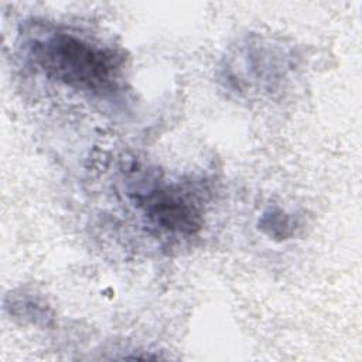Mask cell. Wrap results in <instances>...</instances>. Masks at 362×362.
<instances>
[{
  "label": "cell",
  "instance_id": "cell-1",
  "mask_svg": "<svg viewBox=\"0 0 362 362\" xmlns=\"http://www.w3.org/2000/svg\"><path fill=\"white\" fill-rule=\"evenodd\" d=\"M33 62L51 79L79 90H112L122 74L123 57L58 28H37L27 41Z\"/></svg>",
  "mask_w": 362,
  "mask_h": 362
},
{
  "label": "cell",
  "instance_id": "cell-2",
  "mask_svg": "<svg viewBox=\"0 0 362 362\" xmlns=\"http://www.w3.org/2000/svg\"><path fill=\"white\" fill-rule=\"evenodd\" d=\"M134 199L147 222L160 230L191 236L202 228L198 204L175 185L158 184L139 189Z\"/></svg>",
  "mask_w": 362,
  "mask_h": 362
},
{
  "label": "cell",
  "instance_id": "cell-3",
  "mask_svg": "<svg viewBox=\"0 0 362 362\" xmlns=\"http://www.w3.org/2000/svg\"><path fill=\"white\" fill-rule=\"evenodd\" d=\"M263 228L270 226V235L274 236H287L288 232L287 229H290V223L286 215L280 214H272V215H264L263 221H262Z\"/></svg>",
  "mask_w": 362,
  "mask_h": 362
}]
</instances>
